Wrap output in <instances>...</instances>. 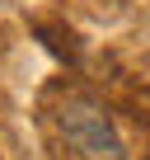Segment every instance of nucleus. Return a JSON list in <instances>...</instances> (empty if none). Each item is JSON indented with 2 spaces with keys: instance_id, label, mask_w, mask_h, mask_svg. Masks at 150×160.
Returning a JSON list of instances; mask_svg holds the SVG:
<instances>
[{
  "instance_id": "f257e3e1",
  "label": "nucleus",
  "mask_w": 150,
  "mask_h": 160,
  "mask_svg": "<svg viewBox=\"0 0 150 160\" xmlns=\"http://www.w3.org/2000/svg\"><path fill=\"white\" fill-rule=\"evenodd\" d=\"M56 122H61L66 146L80 155V160H127V146H122L113 118L99 104H89V99H66L61 113H56Z\"/></svg>"
}]
</instances>
